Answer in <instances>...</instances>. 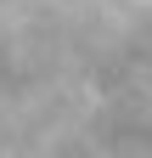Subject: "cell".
<instances>
[{"label": "cell", "instance_id": "1", "mask_svg": "<svg viewBox=\"0 0 152 158\" xmlns=\"http://www.w3.org/2000/svg\"><path fill=\"white\" fill-rule=\"evenodd\" d=\"M0 158H152V0H0Z\"/></svg>", "mask_w": 152, "mask_h": 158}]
</instances>
